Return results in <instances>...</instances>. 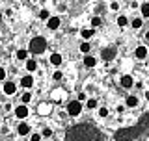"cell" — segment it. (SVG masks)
<instances>
[{
  "label": "cell",
  "mask_w": 149,
  "mask_h": 141,
  "mask_svg": "<svg viewBox=\"0 0 149 141\" xmlns=\"http://www.w3.org/2000/svg\"><path fill=\"white\" fill-rule=\"evenodd\" d=\"M90 48H91V46H90V43H88V41H84V43L80 45V52H84V54L90 52Z\"/></svg>",
  "instance_id": "20"
},
{
  "label": "cell",
  "mask_w": 149,
  "mask_h": 141,
  "mask_svg": "<svg viewBox=\"0 0 149 141\" xmlns=\"http://www.w3.org/2000/svg\"><path fill=\"white\" fill-rule=\"evenodd\" d=\"M26 69L32 73V70H36V69H37V63L34 62V59H26Z\"/></svg>",
  "instance_id": "17"
},
{
  "label": "cell",
  "mask_w": 149,
  "mask_h": 141,
  "mask_svg": "<svg viewBox=\"0 0 149 141\" xmlns=\"http://www.w3.org/2000/svg\"><path fill=\"white\" fill-rule=\"evenodd\" d=\"M84 65H86V67H95V65H97V59L93 58V56L86 54V56H84Z\"/></svg>",
  "instance_id": "12"
},
{
  "label": "cell",
  "mask_w": 149,
  "mask_h": 141,
  "mask_svg": "<svg viewBox=\"0 0 149 141\" xmlns=\"http://www.w3.org/2000/svg\"><path fill=\"white\" fill-rule=\"evenodd\" d=\"M149 123V113H146L142 117V121L136 124V126H129V128H121L116 132V139L118 141H130V139H134L136 135L142 134V130H143V126H146Z\"/></svg>",
  "instance_id": "2"
},
{
  "label": "cell",
  "mask_w": 149,
  "mask_h": 141,
  "mask_svg": "<svg viewBox=\"0 0 149 141\" xmlns=\"http://www.w3.org/2000/svg\"><path fill=\"white\" fill-rule=\"evenodd\" d=\"M17 134L19 135H28V134H30V126H28L26 123H21L17 126Z\"/></svg>",
  "instance_id": "10"
},
{
  "label": "cell",
  "mask_w": 149,
  "mask_h": 141,
  "mask_svg": "<svg viewBox=\"0 0 149 141\" xmlns=\"http://www.w3.org/2000/svg\"><path fill=\"white\" fill-rule=\"evenodd\" d=\"M50 63H52V65H60V63H62V54H52V56H50Z\"/></svg>",
  "instance_id": "15"
},
{
  "label": "cell",
  "mask_w": 149,
  "mask_h": 141,
  "mask_svg": "<svg viewBox=\"0 0 149 141\" xmlns=\"http://www.w3.org/2000/svg\"><path fill=\"white\" fill-rule=\"evenodd\" d=\"M99 130L91 124H77L65 134V141H99Z\"/></svg>",
  "instance_id": "1"
},
{
  "label": "cell",
  "mask_w": 149,
  "mask_h": 141,
  "mask_svg": "<svg viewBox=\"0 0 149 141\" xmlns=\"http://www.w3.org/2000/svg\"><path fill=\"white\" fill-rule=\"evenodd\" d=\"M125 111V106H118V113H123Z\"/></svg>",
  "instance_id": "34"
},
{
  "label": "cell",
  "mask_w": 149,
  "mask_h": 141,
  "mask_svg": "<svg viewBox=\"0 0 149 141\" xmlns=\"http://www.w3.org/2000/svg\"><path fill=\"white\" fill-rule=\"evenodd\" d=\"M91 26H93V28L101 26V19H99V17H93V19H91Z\"/></svg>",
  "instance_id": "24"
},
{
  "label": "cell",
  "mask_w": 149,
  "mask_h": 141,
  "mask_svg": "<svg viewBox=\"0 0 149 141\" xmlns=\"http://www.w3.org/2000/svg\"><path fill=\"white\" fill-rule=\"evenodd\" d=\"M21 100H22V104H28V102L32 100V95H30V93H24V95L21 97Z\"/></svg>",
  "instance_id": "22"
},
{
  "label": "cell",
  "mask_w": 149,
  "mask_h": 141,
  "mask_svg": "<svg viewBox=\"0 0 149 141\" xmlns=\"http://www.w3.org/2000/svg\"><path fill=\"white\" fill-rule=\"evenodd\" d=\"M84 98H86V93H78V98H77V100H78V102H82Z\"/></svg>",
  "instance_id": "30"
},
{
  "label": "cell",
  "mask_w": 149,
  "mask_h": 141,
  "mask_svg": "<svg viewBox=\"0 0 149 141\" xmlns=\"http://www.w3.org/2000/svg\"><path fill=\"white\" fill-rule=\"evenodd\" d=\"M121 86H123L125 89L132 87V86H134V78L130 76V74H125V76H121Z\"/></svg>",
  "instance_id": "7"
},
{
  "label": "cell",
  "mask_w": 149,
  "mask_h": 141,
  "mask_svg": "<svg viewBox=\"0 0 149 141\" xmlns=\"http://www.w3.org/2000/svg\"><path fill=\"white\" fill-rule=\"evenodd\" d=\"M41 135H43V138H50V135H52V130H50V128H45L43 132H41Z\"/></svg>",
  "instance_id": "26"
},
{
  "label": "cell",
  "mask_w": 149,
  "mask_h": 141,
  "mask_svg": "<svg viewBox=\"0 0 149 141\" xmlns=\"http://www.w3.org/2000/svg\"><path fill=\"white\" fill-rule=\"evenodd\" d=\"M30 141H41V134H32Z\"/></svg>",
  "instance_id": "28"
},
{
  "label": "cell",
  "mask_w": 149,
  "mask_h": 141,
  "mask_svg": "<svg viewBox=\"0 0 149 141\" xmlns=\"http://www.w3.org/2000/svg\"><path fill=\"white\" fill-rule=\"evenodd\" d=\"M146 39H147V41H149V32H147V34H146Z\"/></svg>",
  "instance_id": "36"
},
{
  "label": "cell",
  "mask_w": 149,
  "mask_h": 141,
  "mask_svg": "<svg viewBox=\"0 0 149 141\" xmlns=\"http://www.w3.org/2000/svg\"><path fill=\"white\" fill-rule=\"evenodd\" d=\"M21 86H22V87H26V89H30L32 86H34V78H32V76H22Z\"/></svg>",
  "instance_id": "13"
},
{
  "label": "cell",
  "mask_w": 149,
  "mask_h": 141,
  "mask_svg": "<svg viewBox=\"0 0 149 141\" xmlns=\"http://www.w3.org/2000/svg\"><path fill=\"white\" fill-rule=\"evenodd\" d=\"M80 111H82V104L78 100H71L67 104V113L71 115V117H77V115H80Z\"/></svg>",
  "instance_id": "4"
},
{
  "label": "cell",
  "mask_w": 149,
  "mask_h": 141,
  "mask_svg": "<svg viewBox=\"0 0 149 141\" xmlns=\"http://www.w3.org/2000/svg\"><path fill=\"white\" fill-rule=\"evenodd\" d=\"M39 17L43 19V21H47V19H49L50 15H49V11H47V9H41V13H39Z\"/></svg>",
  "instance_id": "25"
},
{
  "label": "cell",
  "mask_w": 149,
  "mask_h": 141,
  "mask_svg": "<svg viewBox=\"0 0 149 141\" xmlns=\"http://www.w3.org/2000/svg\"><path fill=\"white\" fill-rule=\"evenodd\" d=\"M140 9H142V15L143 17H149V2H143L142 6H140Z\"/></svg>",
  "instance_id": "18"
},
{
  "label": "cell",
  "mask_w": 149,
  "mask_h": 141,
  "mask_svg": "<svg viewBox=\"0 0 149 141\" xmlns=\"http://www.w3.org/2000/svg\"><path fill=\"white\" fill-rule=\"evenodd\" d=\"M93 108H97V100L95 98H90L88 100V110H93Z\"/></svg>",
  "instance_id": "23"
},
{
  "label": "cell",
  "mask_w": 149,
  "mask_h": 141,
  "mask_svg": "<svg viewBox=\"0 0 149 141\" xmlns=\"http://www.w3.org/2000/svg\"><path fill=\"white\" fill-rule=\"evenodd\" d=\"M0 19H2V13H0Z\"/></svg>",
  "instance_id": "37"
},
{
  "label": "cell",
  "mask_w": 149,
  "mask_h": 141,
  "mask_svg": "<svg viewBox=\"0 0 149 141\" xmlns=\"http://www.w3.org/2000/svg\"><path fill=\"white\" fill-rule=\"evenodd\" d=\"M4 78H6V70L0 69V80H4Z\"/></svg>",
  "instance_id": "32"
},
{
  "label": "cell",
  "mask_w": 149,
  "mask_h": 141,
  "mask_svg": "<svg viewBox=\"0 0 149 141\" xmlns=\"http://www.w3.org/2000/svg\"><path fill=\"white\" fill-rule=\"evenodd\" d=\"M127 22H129V19L125 17V15H119V17H118V24H119V28L127 26Z\"/></svg>",
  "instance_id": "19"
},
{
  "label": "cell",
  "mask_w": 149,
  "mask_h": 141,
  "mask_svg": "<svg viewBox=\"0 0 149 141\" xmlns=\"http://www.w3.org/2000/svg\"><path fill=\"white\" fill-rule=\"evenodd\" d=\"M17 91V86L13 82H8V84H4V93L6 95H13V93Z\"/></svg>",
  "instance_id": "11"
},
{
  "label": "cell",
  "mask_w": 149,
  "mask_h": 141,
  "mask_svg": "<svg viewBox=\"0 0 149 141\" xmlns=\"http://www.w3.org/2000/svg\"><path fill=\"white\" fill-rule=\"evenodd\" d=\"M47 48V39L41 35L34 37V39H30V52L32 54H43Z\"/></svg>",
  "instance_id": "3"
},
{
  "label": "cell",
  "mask_w": 149,
  "mask_h": 141,
  "mask_svg": "<svg viewBox=\"0 0 149 141\" xmlns=\"http://www.w3.org/2000/svg\"><path fill=\"white\" fill-rule=\"evenodd\" d=\"M127 106H129V108H136V106H138V98L134 97V95L127 97Z\"/></svg>",
  "instance_id": "14"
},
{
  "label": "cell",
  "mask_w": 149,
  "mask_h": 141,
  "mask_svg": "<svg viewBox=\"0 0 149 141\" xmlns=\"http://www.w3.org/2000/svg\"><path fill=\"white\" fill-rule=\"evenodd\" d=\"M17 59H28V50H24V48L17 50Z\"/></svg>",
  "instance_id": "16"
},
{
  "label": "cell",
  "mask_w": 149,
  "mask_h": 141,
  "mask_svg": "<svg viewBox=\"0 0 149 141\" xmlns=\"http://www.w3.org/2000/svg\"><path fill=\"white\" fill-rule=\"evenodd\" d=\"M47 26H49L50 30L60 28V17H49V19H47Z\"/></svg>",
  "instance_id": "8"
},
{
  "label": "cell",
  "mask_w": 149,
  "mask_h": 141,
  "mask_svg": "<svg viewBox=\"0 0 149 141\" xmlns=\"http://www.w3.org/2000/svg\"><path fill=\"white\" fill-rule=\"evenodd\" d=\"M134 56H136L138 59H146L147 58V48L146 46H138V48L134 50Z\"/></svg>",
  "instance_id": "9"
},
{
  "label": "cell",
  "mask_w": 149,
  "mask_h": 141,
  "mask_svg": "<svg viewBox=\"0 0 149 141\" xmlns=\"http://www.w3.org/2000/svg\"><path fill=\"white\" fill-rule=\"evenodd\" d=\"M54 80H62V73H60V70H56V73H54Z\"/></svg>",
  "instance_id": "31"
},
{
  "label": "cell",
  "mask_w": 149,
  "mask_h": 141,
  "mask_svg": "<svg viewBox=\"0 0 149 141\" xmlns=\"http://www.w3.org/2000/svg\"><path fill=\"white\" fill-rule=\"evenodd\" d=\"M142 26V19H134L132 21V28H140Z\"/></svg>",
  "instance_id": "27"
},
{
  "label": "cell",
  "mask_w": 149,
  "mask_h": 141,
  "mask_svg": "<svg viewBox=\"0 0 149 141\" xmlns=\"http://www.w3.org/2000/svg\"><path fill=\"white\" fill-rule=\"evenodd\" d=\"M80 35L84 37V39H90V37L93 35V30H82V32H80Z\"/></svg>",
  "instance_id": "21"
},
{
  "label": "cell",
  "mask_w": 149,
  "mask_h": 141,
  "mask_svg": "<svg viewBox=\"0 0 149 141\" xmlns=\"http://www.w3.org/2000/svg\"><path fill=\"white\" fill-rule=\"evenodd\" d=\"M110 8H112V9H119V6H118V2H112V4H110Z\"/></svg>",
  "instance_id": "33"
},
{
  "label": "cell",
  "mask_w": 149,
  "mask_h": 141,
  "mask_svg": "<svg viewBox=\"0 0 149 141\" xmlns=\"http://www.w3.org/2000/svg\"><path fill=\"white\" fill-rule=\"evenodd\" d=\"M0 123H2V119H0Z\"/></svg>",
  "instance_id": "38"
},
{
  "label": "cell",
  "mask_w": 149,
  "mask_h": 141,
  "mask_svg": "<svg viewBox=\"0 0 149 141\" xmlns=\"http://www.w3.org/2000/svg\"><path fill=\"white\" fill-rule=\"evenodd\" d=\"M146 98H147V100H149V91H146Z\"/></svg>",
  "instance_id": "35"
},
{
  "label": "cell",
  "mask_w": 149,
  "mask_h": 141,
  "mask_svg": "<svg viewBox=\"0 0 149 141\" xmlns=\"http://www.w3.org/2000/svg\"><path fill=\"white\" fill-rule=\"evenodd\" d=\"M99 115L101 117H106V115H108V110H106V108H101V110H99Z\"/></svg>",
  "instance_id": "29"
},
{
  "label": "cell",
  "mask_w": 149,
  "mask_h": 141,
  "mask_svg": "<svg viewBox=\"0 0 149 141\" xmlns=\"http://www.w3.org/2000/svg\"><path fill=\"white\" fill-rule=\"evenodd\" d=\"M101 56H102V59H104V62H112V59L116 58V48H104L101 52Z\"/></svg>",
  "instance_id": "5"
},
{
  "label": "cell",
  "mask_w": 149,
  "mask_h": 141,
  "mask_svg": "<svg viewBox=\"0 0 149 141\" xmlns=\"http://www.w3.org/2000/svg\"><path fill=\"white\" fill-rule=\"evenodd\" d=\"M28 113H30V111H28L26 104H22V106H17V108H15V115L19 117V119H26Z\"/></svg>",
  "instance_id": "6"
}]
</instances>
